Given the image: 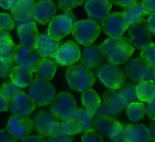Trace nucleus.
Listing matches in <instances>:
<instances>
[{
  "mask_svg": "<svg viewBox=\"0 0 155 142\" xmlns=\"http://www.w3.org/2000/svg\"><path fill=\"white\" fill-rule=\"evenodd\" d=\"M98 47L108 63L116 65L126 63L134 51L128 39L122 36L109 38Z\"/></svg>",
  "mask_w": 155,
  "mask_h": 142,
  "instance_id": "obj_1",
  "label": "nucleus"
},
{
  "mask_svg": "<svg viewBox=\"0 0 155 142\" xmlns=\"http://www.w3.org/2000/svg\"><path fill=\"white\" fill-rule=\"evenodd\" d=\"M66 78L71 89L81 92L90 89L95 82L92 72L81 64L69 67L66 73Z\"/></svg>",
  "mask_w": 155,
  "mask_h": 142,
  "instance_id": "obj_2",
  "label": "nucleus"
},
{
  "mask_svg": "<svg viewBox=\"0 0 155 142\" xmlns=\"http://www.w3.org/2000/svg\"><path fill=\"white\" fill-rule=\"evenodd\" d=\"M50 108L51 113L58 120L71 118L77 109L76 99L71 93L61 92L53 98Z\"/></svg>",
  "mask_w": 155,
  "mask_h": 142,
  "instance_id": "obj_3",
  "label": "nucleus"
},
{
  "mask_svg": "<svg viewBox=\"0 0 155 142\" xmlns=\"http://www.w3.org/2000/svg\"><path fill=\"white\" fill-rule=\"evenodd\" d=\"M72 33L79 44L88 46L99 36L101 27L92 20L83 19L74 22Z\"/></svg>",
  "mask_w": 155,
  "mask_h": 142,
  "instance_id": "obj_4",
  "label": "nucleus"
},
{
  "mask_svg": "<svg viewBox=\"0 0 155 142\" xmlns=\"http://www.w3.org/2000/svg\"><path fill=\"white\" fill-rule=\"evenodd\" d=\"M76 18L73 12L54 16L50 21L48 29V35L53 39L59 41L72 32Z\"/></svg>",
  "mask_w": 155,
  "mask_h": 142,
  "instance_id": "obj_5",
  "label": "nucleus"
},
{
  "mask_svg": "<svg viewBox=\"0 0 155 142\" xmlns=\"http://www.w3.org/2000/svg\"><path fill=\"white\" fill-rule=\"evenodd\" d=\"M30 86L28 96L36 106H45L51 103L56 89L51 83L36 78Z\"/></svg>",
  "mask_w": 155,
  "mask_h": 142,
  "instance_id": "obj_6",
  "label": "nucleus"
},
{
  "mask_svg": "<svg viewBox=\"0 0 155 142\" xmlns=\"http://www.w3.org/2000/svg\"><path fill=\"white\" fill-rule=\"evenodd\" d=\"M97 75L101 82L110 89L117 90L124 84L125 74L117 65L105 64L99 68Z\"/></svg>",
  "mask_w": 155,
  "mask_h": 142,
  "instance_id": "obj_7",
  "label": "nucleus"
},
{
  "mask_svg": "<svg viewBox=\"0 0 155 142\" xmlns=\"http://www.w3.org/2000/svg\"><path fill=\"white\" fill-rule=\"evenodd\" d=\"M125 71L127 76L136 82L154 81V69L152 68L141 58L131 59L126 63Z\"/></svg>",
  "mask_w": 155,
  "mask_h": 142,
  "instance_id": "obj_8",
  "label": "nucleus"
},
{
  "mask_svg": "<svg viewBox=\"0 0 155 142\" xmlns=\"http://www.w3.org/2000/svg\"><path fill=\"white\" fill-rule=\"evenodd\" d=\"M128 29V39L132 46L142 50L151 43V32L145 19H140Z\"/></svg>",
  "mask_w": 155,
  "mask_h": 142,
  "instance_id": "obj_9",
  "label": "nucleus"
},
{
  "mask_svg": "<svg viewBox=\"0 0 155 142\" xmlns=\"http://www.w3.org/2000/svg\"><path fill=\"white\" fill-rule=\"evenodd\" d=\"M81 51L78 45L74 41H68L56 50L53 58L57 64L70 66L79 60Z\"/></svg>",
  "mask_w": 155,
  "mask_h": 142,
  "instance_id": "obj_10",
  "label": "nucleus"
},
{
  "mask_svg": "<svg viewBox=\"0 0 155 142\" xmlns=\"http://www.w3.org/2000/svg\"><path fill=\"white\" fill-rule=\"evenodd\" d=\"M33 129V121L27 116L10 117L7 130L17 140H23Z\"/></svg>",
  "mask_w": 155,
  "mask_h": 142,
  "instance_id": "obj_11",
  "label": "nucleus"
},
{
  "mask_svg": "<svg viewBox=\"0 0 155 142\" xmlns=\"http://www.w3.org/2000/svg\"><path fill=\"white\" fill-rule=\"evenodd\" d=\"M102 29L110 38H119L128 29L122 12H113L101 22Z\"/></svg>",
  "mask_w": 155,
  "mask_h": 142,
  "instance_id": "obj_12",
  "label": "nucleus"
},
{
  "mask_svg": "<svg viewBox=\"0 0 155 142\" xmlns=\"http://www.w3.org/2000/svg\"><path fill=\"white\" fill-rule=\"evenodd\" d=\"M112 5L109 0H86L85 9L90 20L101 22L110 13Z\"/></svg>",
  "mask_w": 155,
  "mask_h": 142,
  "instance_id": "obj_13",
  "label": "nucleus"
},
{
  "mask_svg": "<svg viewBox=\"0 0 155 142\" xmlns=\"http://www.w3.org/2000/svg\"><path fill=\"white\" fill-rule=\"evenodd\" d=\"M36 105L31 98L23 91L17 93L10 103L11 112L15 115L27 116L35 110Z\"/></svg>",
  "mask_w": 155,
  "mask_h": 142,
  "instance_id": "obj_14",
  "label": "nucleus"
},
{
  "mask_svg": "<svg viewBox=\"0 0 155 142\" xmlns=\"http://www.w3.org/2000/svg\"><path fill=\"white\" fill-rule=\"evenodd\" d=\"M56 12V7L51 0H39L34 4L31 11L33 19L44 25L51 21Z\"/></svg>",
  "mask_w": 155,
  "mask_h": 142,
  "instance_id": "obj_15",
  "label": "nucleus"
},
{
  "mask_svg": "<svg viewBox=\"0 0 155 142\" xmlns=\"http://www.w3.org/2000/svg\"><path fill=\"white\" fill-rule=\"evenodd\" d=\"M92 129L97 133L110 137L119 133L122 124L111 117H99L94 120Z\"/></svg>",
  "mask_w": 155,
  "mask_h": 142,
  "instance_id": "obj_16",
  "label": "nucleus"
},
{
  "mask_svg": "<svg viewBox=\"0 0 155 142\" xmlns=\"http://www.w3.org/2000/svg\"><path fill=\"white\" fill-rule=\"evenodd\" d=\"M34 4V0H19L10 9L13 19L17 24H20L19 25L26 22H35L31 15Z\"/></svg>",
  "mask_w": 155,
  "mask_h": 142,
  "instance_id": "obj_17",
  "label": "nucleus"
},
{
  "mask_svg": "<svg viewBox=\"0 0 155 142\" xmlns=\"http://www.w3.org/2000/svg\"><path fill=\"white\" fill-rule=\"evenodd\" d=\"M124 142H150L148 129L143 124H124Z\"/></svg>",
  "mask_w": 155,
  "mask_h": 142,
  "instance_id": "obj_18",
  "label": "nucleus"
},
{
  "mask_svg": "<svg viewBox=\"0 0 155 142\" xmlns=\"http://www.w3.org/2000/svg\"><path fill=\"white\" fill-rule=\"evenodd\" d=\"M17 31L21 44L34 50L39 36L36 22L24 23L17 27Z\"/></svg>",
  "mask_w": 155,
  "mask_h": 142,
  "instance_id": "obj_19",
  "label": "nucleus"
},
{
  "mask_svg": "<svg viewBox=\"0 0 155 142\" xmlns=\"http://www.w3.org/2000/svg\"><path fill=\"white\" fill-rule=\"evenodd\" d=\"M82 126L78 121L71 118L61 122H54L50 127V136L59 135H74L81 132Z\"/></svg>",
  "mask_w": 155,
  "mask_h": 142,
  "instance_id": "obj_20",
  "label": "nucleus"
},
{
  "mask_svg": "<svg viewBox=\"0 0 155 142\" xmlns=\"http://www.w3.org/2000/svg\"><path fill=\"white\" fill-rule=\"evenodd\" d=\"M60 46V41L53 39L47 34H44L38 36L35 50L43 58H53Z\"/></svg>",
  "mask_w": 155,
  "mask_h": 142,
  "instance_id": "obj_21",
  "label": "nucleus"
},
{
  "mask_svg": "<svg viewBox=\"0 0 155 142\" xmlns=\"http://www.w3.org/2000/svg\"><path fill=\"white\" fill-rule=\"evenodd\" d=\"M56 121H58V119L50 112L40 110L34 118L33 124V127L39 135L43 137H49L51 126Z\"/></svg>",
  "mask_w": 155,
  "mask_h": 142,
  "instance_id": "obj_22",
  "label": "nucleus"
},
{
  "mask_svg": "<svg viewBox=\"0 0 155 142\" xmlns=\"http://www.w3.org/2000/svg\"><path fill=\"white\" fill-rule=\"evenodd\" d=\"M80 59L84 67L88 69H95L101 66L104 56L98 47L90 45L84 49L80 56Z\"/></svg>",
  "mask_w": 155,
  "mask_h": 142,
  "instance_id": "obj_23",
  "label": "nucleus"
},
{
  "mask_svg": "<svg viewBox=\"0 0 155 142\" xmlns=\"http://www.w3.org/2000/svg\"><path fill=\"white\" fill-rule=\"evenodd\" d=\"M9 76L15 84L21 88L30 86L33 81L32 72L20 65L13 67Z\"/></svg>",
  "mask_w": 155,
  "mask_h": 142,
  "instance_id": "obj_24",
  "label": "nucleus"
},
{
  "mask_svg": "<svg viewBox=\"0 0 155 142\" xmlns=\"http://www.w3.org/2000/svg\"><path fill=\"white\" fill-rule=\"evenodd\" d=\"M103 100L105 104L117 115L127 106L123 98L114 90L105 91L103 94Z\"/></svg>",
  "mask_w": 155,
  "mask_h": 142,
  "instance_id": "obj_25",
  "label": "nucleus"
},
{
  "mask_svg": "<svg viewBox=\"0 0 155 142\" xmlns=\"http://www.w3.org/2000/svg\"><path fill=\"white\" fill-rule=\"evenodd\" d=\"M137 96L141 102L149 103L155 97L154 83L153 81H144L139 83L136 87Z\"/></svg>",
  "mask_w": 155,
  "mask_h": 142,
  "instance_id": "obj_26",
  "label": "nucleus"
},
{
  "mask_svg": "<svg viewBox=\"0 0 155 142\" xmlns=\"http://www.w3.org/2000/svg\"><path fill=\"white\" fill-rule=\"evenodd\" d=\"M81 98L84 107L94 115L101 103L99 95L94 90L90 89L82 93Z\"/></svg>",
  "mask_w": 155,
  "mask_h": 142,
  "instance_id": "obj_27",
  "label": "nucleus"
},
{
  "mask_svg": "<svg viewBox=\"0 0 155 142\" xmlns=\"http://www.w3.org/2000/svg\"><path fill=\"white\" fill-rule=\"evenodd\" d=\"M58 64L49 58H43L39 69L36 72V78L44 81L51 80L56 71Z\"/></svg>",
  "mask_w": 155,
  "mask_h": 142,
  "instance_id": "obj_28",
  "label": "nucleus"
},
{
  "mask_svg": "<svg viewBox=\"0 0 155 142\" xmlns=\"http://www.w3.org/2000/svg\"><path fill=\"white\" fill-rule=\"evenodd\" d=\"M125 22L128 28L137 21L142 18L145 15L144 12L140 2L136 3L134 5L125 8L122 12Z\"/></svg>",
  "mask_w": 155,
  "mask_h": 142,
  "instance_id": "obj_29",
  "label": "nucleus"
},
{
  "mask_svg": "<svg viewBox=\"0 0 155 142\" xmlns=\"http://www.w3.org/2000/svg\"><path fill=\"white\" fill-rule=\"evenodd\" d=\"M73 118L76 119L81 124V132L92 129L93 123L94 121V115L85 109H76Z\"/></svg>",
  "mask_w": 155,
  "mask_h": 142,
  "instance_id": "obj_30",
  "label": "nucleus"
},
{
  "mask_svg": "<svg viewBox=\"0 0 155 142\" xmlns=\"http://www.w3.org/2000/svg\"><path fill=\"white\" fill-rule=\"evenodd\" d=\"M126 108L127 115L132 121H138L144 118L145 107L142 102L132 103L128 104Z\"/></svg>",
  "mask_w": 155,
  "mask_h": 142,
  "instance_id": "obj_31",
  "label": "nucleus"
},
{
  "mask_svg": "<svg viewBox=\"0 0 155 142\" xmlns=\"http://www.w3.org/2000/svg\"><path fill=\"white\" fill-rule=\"evenodd\" d=\"M136 85L133 83H127L119 89L118 93L125 101L127 106L132 103L140 102L136 95Z\"/></svg>",
  "mask_w": 155,
  "mask_h": 142,
  "instance_id": "obj_32",
  "label": "nucleus"
},
{
  "mask_svg": "<svg viewBox=\"0 0 155 142\" xmlns=\"http://www.w3.org/2000/svg\"><path fill=\"white\" fill-rule=\"evenodd\" d=\"M43 58L35 50L27 56V58L21 64V66L28 69L31 72L36 73L39 69Z\"/></svg>",
  "mask_w": 155,
  "mask_h": 142,
  "instance_id": "obj_33",
  "label": "nucleus"
},
{
  "mask_svg": "<svg viewBox=\"0 0 155 142\" xmlns=\"http://www.w3.org/2000/svg\"><path fill=\"white\" fill-rule=\"evenodd\" d=\"M33 50L22 44L15 46L12 55V61L15 64H21Z\"/></svg>",
  "mask_w": 155,
  "mask_h": 142,
  "instance_id": "obj_34",
  "label": "nucleus"
},
{
  "mask_svg": "<svg viewBox=\"0 0 155 142\" xmlns=\"http://www.w3.org/2000/svg\"><path fill=\"white\" fill-rule=\"evenodd\" d=\"M20 91H22V88L15 84L11 80L5 82L0 88V93L10 103L13 96Z\"/></svg>",
  "mask_w": 155,
  "mask_h": 142,
  "instance_id": "obj_35",
  "label": "nucleus"
},
{
  "mask_svg": "<svg viewBox=\"0 0 155 142\" xmlns=\"http://www.w3.org/2000/svg\"><path fill=\"white\" fill-rule=\"evenodd\" d=\"M15 44L12 39L0 42V60L12 59Z\"/></svg>",
  "mask_w": 155,
  "mask_h": 142,
  "instance_id": "obj_36",
  "label": "nucleus"
},
{
  "mask_svg": "<svg viewBox=\"0 0 155 142\" xmlns=\"http://www.w3.org/2000/svg\"><path fill=\"white\" fill-rule=\"evenodd\" d=\"M145 62L154 69L155 64V45L151 43L150 45L142 49L140 53V57Z\"/></svg>",
  "mask_w": 155,
  "mask_h": 142,
  "instance_id": "obj_37",
  "label": "nucleus"
},
{
  "mask_svg": "<svg viewBox=\"0 0 155 142\" xmlns=\"http://www.w3.org/2000/svg\"><path fill=\"white\" fill-rule=\"evenodd\" d=\"M15 22L12 16L7 13H0V30H12Z\"/></svg>",
  "mask_w": 155,
  "mask_h": 142,
  "instance_id": "obj_38",
  "label": "nucleus"
},
{
  "mask_svg": "<svg viewBox=\"0 0 155 142\" xmlns=\"http://www.w3.org/2000/svg\"><path fill=\"white\" fill-rule=\"evenodd\" d=\"M84 0H58V7L66 12L83 4Z\"/></svg>",
  "mask_w": 155,
  "mask_h": 142,
  "instance_id": "obj_39",
  "label": "nucleus"
},
{
  "mask_svg": "<svg viewBox=\"0 0 155 142\" xmlns=\"http://www.w3.org/2000/svg\"><path fill=\"white\" fill-rule=\"evenodd\" d=\"M15 67V64L12 59L0 60V76L8 77Z\"/></svg>",
  "mask_w": 155,
  "mask_h": 142,
  "instance_id": "obj_40",
  "label": "nucleus"
},
{
  "mask_svg": "<svg viewBox=\"0 0 155 142\" xmlns=\"http://www.w3.org/2000/svg\"><path fill=\"white\" fill-rule=\"evenodd\" d=\"M82 142H104L102 137L93 129L85 131L82 137Z\"/></svg>",
  "mask_w": 155,
  "mask_h": 142,
  "instance_id": "obj_41",
  "label": "nucleus"
},
{
  "mask_svg": "<svg viewBox=\"0 0 155 142\" xmlns=\"http://www.w3.org/2000/svg\"><path fill=\"white\" fill-rule=\"evenodd\" d=\"M97 117H113L117 115L114 112H113L106 104L102 101L101 103V104L99 108L96 110L94 113Z\"/></svg>",
  "mask_w": 155,
  "mask_h": 142,
  "instance_id": "obj_42",
  "label": "nucleus"
},
{
  "mask_svg": "<svg viewBox=\"0 0 155 142\" xmlns=\"http://www.w3.org/2000/svg\"><path fill=\"white\" fill-rule=\"evenodd\" d=\"M141 4L145 15H150L154 12L155 0H142Z\"/></svg>",
  "mask_w": 155,
  "mask_h": 142,
  "instance_id": "obj_43",
  "label": "nucleus"
},
{
  "mask_svg": "<svg viewBox=\"0 0 155 142\" xmlns=\"http://www.w3.org/2000/svg\"><path fill=\"white\" fill-rule=\"evenodd\" d=\"M73 137L70 135H59L56 136H49L48 142H72Z\"/></svg>",
  "mask_w": 155,
  "mask_h": 142,
  "instance_id": "obj_44",
  "label": "nucleus"
},
{
  "mask_svg": "<svg viewBox=\"0 0 155 142\" xmlns=\"http://www.w3.org/2000/svg\"><path fill=\"white\" fill-rule=\"evenodd\" d=\"M16 139L7 130H0V142H16Z\"/></svg>",
  "mask_w": 155,
  "mask_h": 142,
  "instance_id": "obj_45",
  "label": "nucleus"
},
{
  "mask_svg": "<svg viewBox=\"0 0 155 142\" xmlns=\"http://www.w3.org/2000/svg\"><path fill=\"white\" fill-rule=\"evenodd\" d=\"M155 104H154V99L148 103V104L145 108V112L148 117L152 121L155 120Z\"/></svg>",
  "mask_w": 155,
  "mask_h": 142,
  "instance_id": "obj_46",
  "label": "nucleus"
},
{
  "mask_svg": "<svg viewBox=\"0 0 155 142\" xmlns=\"http://www.w3.org/2000/svg\"><path fill=\"white\" fill-rule=\"evenodd\" d=\"M110 2L119 5L124 8H127L134 5L137 0H109Z\"/></svg>",
  "mask_w": 155,
  "mask_h": 142,
  "instance_id": "obj_47",
  "label": "nucleus"
},
{
  "mask_svg": "<svg viewBox=\"0 0 155 142\" xmlns=\"http://www.w3.org/2000/svg\"><path fill=\"white\" fill-rule=\"evenodd\" d=\"M22 142H47L46 139L40 135L26 137L22 140Z\"/></svg>",
  "mask_w": 155,
  "mask_h": 142,
  "instance_id": "obj_48",
  "label": "nucleus"
},
{
  "mask_svg": "<svg viewBox=\"0 0 155 142\" xmlns=\"http://www.w3.org/2000/svg\"><path fill=\"white\" fill-rule=\"evenodd\" d=\"M10 102L0 93V111L5 112L7 111L10 106Z\"/></svg>",
  "mask_w": 155,
  "mask_h": 142,
  "instance_id": "obj_49",
  "label": "nucleus"
},
{
  "mask_svg": "<svg viewBox=\"0 0 155 142\" xmlns=\"http://www.w3.org/2000/svg\"><path fill=\"white\" fill-rule=\"evenodd\" d=\"M154 19H155V13H152L150 15V17L147 21L148 27L150 32L153 35L155 34V27H154Z\"/></svg>",
  "mask_w": 155,
  "mask_h": 142,
  "instance_id": "obj_50",
  "label": "nucleus"
},
{
  "mask_svg": "<svg viewBox=\"0 0 155 142\" xmlns=\"http://www.w3.org/2000/svg\"><path fill=\"white\" fill-rule=\"evenodd\" d=\"M124 130V124H122V129L120 130V131L117 134L110 137V139L113 142H124V140H123Z\"/></svg>",
  "mask_w": 155,
  "mask_h": 142,
  "instance_id": "obj_51",
  "label": "nucleus"
},
{
  "mask_svg": "<svg viewBox=\"0 0 155 142\" xmlns=\"http://www.w3.org/2000/svg\"><path fill=\"white\" fill-rule=\"evenodd\" d=\"M12 39L10 33L4 30H0V42Z\"/></svg>",
  "mask_w": 155,
  "mask_h": 142,
  "instance_id": "obj_52",
  "label": "nucleus"
},
{
  "mask_svg": "<svg viewBox=\"0 0 155 142\" xmlns=\"http://www.w3.org/2000/svg\"><path fill=\"white\" fill-rule=\"evenodd\" d=\"M148 130L149 134H150L151 140H152L153 141H154V140H155V139H154V137H155V125H154V123H153L151 124V125L150 126L149 129H148Z\"/></svg>",
  "mask_w": 155,
  "mask_h": 142,
  "instance_id": "obj_53",
  "label": "nucleus"
},
{
  "mask_svg": "<svg viewBox=\"0 0 155 142\" xmlns=\"http://www.w3.org/2000/svg\"><path fill=\"white\" fill-rule=\"evenodd\" d=\"M10 5V9H11L19 0H8Z\"/></svg>",
  "mask_w": 155,
  "mask_h": 142,
  "instance_id": "obj_54",
  "label": "nucleus"
},
{
  "mask_svg": "<svg viewBox=\"0 0 155 142\" xmlns=\"http://www.w3.org/2000/svg\"><path fill=\"white\" fill-rule=\"evenodd\" d=\"M16 142H17V141H16Z\"/></svg>",
  "mask_w": 155,
  "mask_h": 142,
  "instance_id": "obj_55",
  "label": "nucleus"
}]
</instances>
